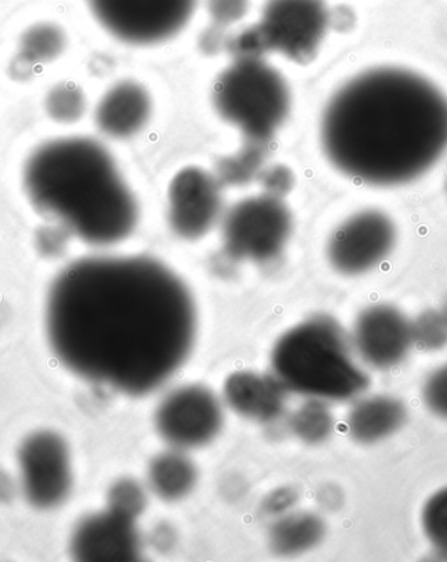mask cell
<instances>
[{"label": "cell", "instance_id": "1", "mask_svg": "<svg viewBox=\"0 0 447 562\" xmlns=\"http://www.w3.org/2000/svg\"><path fill=\"white\" fill-rule=\"evenodd\" d=\"M45 321L67 369L131 396L168 382L192 353L198 329L184 281L145 256L71 262L51 284Z\"/></svg>", "mask_w": 447, "mask_h": 562}, {"label": "cell", "instance_id": "2", "mask_svg": "<svg viewBox=\"0 0 447 562\" xmlns=\"http://www.w3.org/2000/svg\"><path fill=\"white\" fill-rule=\"evenodd\" d=\"M321 144L347 178L371 187L410 184L447 151V97L403 67L363 71L329 100Z\"/></svg>", "mask_w": 447, "mask_h": 562}, {"label": "cell", "instance_id": "3", "mask_svg": "<svg viewBox=\"0 0 447 562\" xmlns=\"http://www.w3.org/2000/svg\"><path fill=\"white\" fill-rule=\"evenodd\" d=\"M23 182L33 206L91 246H113L137 228L138 202L98 140L47 142L25 162Z\"/></svg>", "mask_w": 447, "mask_h": 562}, {"label": "cell", "instance_id": "4", "mask_svg": "<svg viewBox=\"0 0 447 562\" xmlns=\"http://www.w3.org/2000/svg\"><path fill=\"white\" fill-rule=\"evenodd\" d=\"M271 366L288 392L318 401H349L369 385L341 325L328 316L311 317L286 331L275 345Z\"/></svg>", "mask_w": 447, "mask_h": 562}, {"label": "cell", "instance_id": "5", "mask_svg": "<svg viewBox=\"0 0 447 562\" xmlns=\"http://www.w3.org/2000/svg\"><path fill=\"white\" fill-rule=\"evenodd\" d=\"M219 116L239 128L248 144L266 146L287 120L290 93L286 79L261 58H237L213 88Z\"/></svg>", "mask_w": 447, "mask_h": 562}, {"label": "cell", "instance_id": "6", "mask_svg": "<svg viewBox=\"0 0 447 562\" xmlns=\"http://www.w3.org/2000/svg\"><path fill=\"white\" fill-rule=\"evenodd\" d=\"M293 214L277 195H254L229 210L222 223L226 252L236 260L264 262L286 248Z\"/></svg>", "mask_w": 447, "mask_h": 562}, {"label": "cell", "instance_id": "7", "mask_svg": "<svg viewBox=\"0 0 447 562\" xmlns=\"http://www.w3.org/2000/svg\"><path fill=\"white\" fill-rule=\"evenodd\" d=\"M198 0H88L112 36L131 45L164 43L185 29Z\"/></svg>", "mask_w": 447, "mask_h": 562}, {"label": "cell", "instance_id": "8", "mask_svg": "<svg viewBox=\"0 0 447 562\" xmlns=\"http://www.w3.org/2000/svg\"><path fill=\"white\" fill-rule=\"evenodd\" d=\"M329 23L324 0H268L256 31L264 50L307 64L320 49Z\"/></svg>", "mask_w": 447, "mask_h": 562}, {"label": "cell", "instance_id": "9", "mask_svg": "<svg viewBox=\"0 0 447 562\" xmlns=\"http://www.w3.org/2000/svg\"><path fill=\"white\" fill-rule=\"evenodd\" d=\"M397 240V226L388 214L378 209L362 210L331 235L329 261L343 276L367 274L388 259Z\"/></svg>", "mask_w": 447, "mask_h": 562}, {"label": "cell", "instance_id": "10", "mask_svg": "<svg viewBox=\"0 0 447 562\" xmlns=\"http://www.w3.org/2000/svg\"><path fill=\"white\" fill-rule=\"evenodd\" d=\"M222 424L219 398L202 385L174 390L154 413L160 437L177 450L196 449L214 441Z\"/></svg>", "mask_w": 447, "mask_h": 562}, {"label": "cell", "instance_id": "11", "mask_svg": "<svg viewBox=\"0 0 447 562\" xmlns=\"http://www.w3.org/2000/svg\"><path fill=\"white\" fill-rule=\"evenodd\" d=\"M23 493L38 509L65 503L72 486L69 446L53 431H38L25 439L19 451Z\"/></svg>", "mask_w": 447, "mask_h": 562}, {"label": "cell", "instance_id": "12", "mask_svg": "<svg viewBox=\"0 0 447 562\" xmlns=\"http://www.w3.org/2000/svg\"><path fill=\"white\" fill-rule=\"evenodd\" d=\"M168 202L173 232L182 239H200L216 225L221 214L220 182L206 169L184 168L169 187Z\"/></svg>", "mask_w": 447, "mask_h": 562}, {"label": "cell", "instance_id": "13", "mask_svg": "<svg viewBox=\"0 0 447 562\" xmlns=\"http://www.w3.org/2000/svg\"><path fill=\"white\" fill-rule=\"evenodd\" d=\"M352 345L370 368H396L413 348L411 321L391 304H373L357 316Z\"/></svg>", "mask_w": 447, "mask_h": 562}, {"label": "cell", "instance_id": "14", "mask_svg": "<svg viewBox=\"0 0 447 562\" xmlns=\"http://www.w3.org/2000/svg\"><path fill=\"white\" fill-rule=\"evenodd\" d=\"M72 554L80 561L128 562L140 558L135 520L107 509L81 520L72 535Z\"/></svg>", "mask_w": 447, "mask_h": 562}, {"label": "cell", "instance_id": "15", "mask_svg": "<svg viewBox=\"0 0 447 562\" xmlns=\"http://www.w3.org/2000/svg\"><path fill=\"white\" fill-rule=\"evenodd\" d=\"M287 392L275 375L252 371L236 372L224 385V396L230 408L259 423L275 422L283 415Z\"/></svg>", "mask_w": 447, "mask_h": 562}, {"label": "cell", "instance_id": "16", "mask_svg": "<svg viewBox=\"0 0 447 562\" xmlns=\"http://www.w3.org/2000/svg\"><path fill=\"white\" fill-rule=\"evenodd\" d=\"M152 113V101L144 86L121 81L107 91L96 108V124L112 138H130L144 128Z\"/></svg>", "mask_w": 447, "mask_h": 562}, {"label": "cell", "instance_id": "17", "mask_svg": "<svg viewBox=\"0 0 447 562\" xmlns=\"http://www.w3.org/2000/svg\"><path fill=\"white\" fill-rule=\"evenodd\" d=\"M408 416V408L399 398L370 396L352 406L347 429L352 439L358 443H378L401 430Z\"/></svg>", "mask_w": 447, "mask_h": 562}, {"label": "cell", "instance_id": "18", "mask_svg": "<svg viewBox=\"0 0 447 562\" xmlns=\"http://www.w3.org/2000/svg\"><path fill=\"white\" fill-rule=\"evenodd\" d=\"M326 525L311 513H288L271 527V550L284 558L298 557L321 543Z\"/></svg>", "mask_w": 447, "mask_h": 562}, {"label": "cell", "instance_id": "19", "mask_svg": "<svg viewBox=\"0 0 447 562\" xmlns=\"http://www.w3.org/2000/svg\"><path fill=\"white\" fill-rule=\"evenodd\" d=\"M198 471L182 451H169L156 457L148 469L151 491L167 503H175L193 492Z\"/></svg>", "mask_w": 447, "mask_h": 562}, {"label": "cell", "instance_id": "20", "mask_svg": "<svg viewBox=\"0 0 447 562\" xmlns=\"http://www.w3.org/2000/svg\"><path fill=\"white\" fill-rule=\"evenodd\" d=\"M66 45V35L59 25L38 23L20 40V57L30 65L49 64L62 56Z\"/></svg>", "mask_w": 447, "mask_h": 562}, {"label": "cell", "instance_id": "21", "mask_svg": "<svg viewBox=\"0 0 447 562\" xmlns=\"http://www.w3.org/2000/svg\"><path fill=\"white\" fill-rule=\"evenodd\" d=\"M335 419L326 402L309 398L290 418V430L305 443L328 441L333 435Z\"/></svg>", "mask_w": 447, "mask_h": 562}, {"label": "cell", "instance_id": "22", "mask_svg": "<svg viewBox=\"0 0 447 562\" xmlns=\"http://www.w3.org/2000/svg\"><path fill=\"white\" fill-rule=\"evenodd\" d=\"M46 112L59 124H74L85 112L83 91L72 83L58 85L47 93Z\"/></svg>", "mask_w": 447, "mask_h": 562}, {"label": "cell", "instance_id": "23", "mask_svg": "<svg viewBox=\"0 0 447 562\" xmlns=\"http://www.w3.org/2000/svg\"><path fill=\"white\" fill-rule=\"evenodd\" d=\"M422 527L426 540L447 558V486L433 493L422 512Z\"/></svg>", "mask_w": 447, "mask_h": 562}, {"label": "cell", "instance_id": "24", "mask_svg": "<svg viewBox=\"0 0 447 562\" xmlns=\"http://www.w3.org/2000/svg\"><path fill=\"white\" fill-rule=\"evenodd\" d=\"M413 347L425 351L442 350L447 345V322L442 310H425L411 322Z\"/></svg>", "mask_w": 447, "mask_h": 562}, {"label": "cell", "instance_id": "25", "mask_svg": "<svg viewBox=\"0 0 447 562\" xmlns=\"http://www.w3.org/2000/svg\"><path fill=\"white\" fill-rule=\"evenodd\" d=\"M147 494L139 483L131 479L119 480L107 496V509L126 518L137 520L146 510Z\"/></svg>", "mask_w": 447, "mask_h": 562}, {"label": "cell", "instance_id": "26", "mask_svg": "<svg viewBox=\"0 0 447 562\" xmlns=\"http://www.w3.org/2000/svg\"><path fill=\"white\" fill-rule=\"evenodd\" d=\"M423 398L433 415L447 419V363L426 378Z\"/></svg>", "mask_w": 447, "mask_h": 562}, {"label": "cell", "instance_id": "27", "mask_svg": "<svg viewBox=\"0 0 447 562\" xmlns=\"http://www.w3.org/2000/svg\"><path fill=\"white\" fill-rule=\"evenodd\" d=\"M249 0H208V12L216 25L226 29L245 18Z\"/></svg>", "mask_w": 447, "mask_h": 562}, {"label": "cell", "instance_id": "28", "mask_svg": "<svg viewBox=\"0 0 447 562\" xmlns=\"http://www.w3.org/2000/svg\"><path fill=\"white\" fill-rule=\"evenodd\" d=\"M297 498L296 492L289 490V487H283V490L271 493L266 501H264V510L270 516L279 518L293 509Z\"/></svg>", "mask_w": 447, "mask_h": 562}, {"label": "cell", "instance_id": "29", "mask_svg": "<svg viewBox=\"0 0 447 562\" xmlns=\"http://www.w3.org/2000/svg\"><path fill=\"white\" fill-rule=\"evenodd\" d=\"M293 184V176L284 167L271 169L267 178H264V186H267L270 191L273 192L271 194L277 195V198H279L280 193H287Z\"/></svg>", "mask_w": 447, "mask_h": 562}, {"label": "cell", "instance_id": "30", "mask_svg": "<svg viewBox=\"0 0 447 562\" xmlns=\"http://www.w3.org/2000/svg\"><path fill=\"white\" fill-rule=\"evenodd\" d=\"M439 310H442V313H443V315L445 316V319H446V322H447V296L445 297V301H444V303H443V307H442V308H439Z\"/></svg>", "mask_w": 447, "mask_h": 562}, {"label": "cell", "instance_id": "31", "mask_svg": "<svg viewBox=\"0 0 447 562\" xmlns=\"http://www.w3.org/2000/svg\"><path fill=\"white\" fill-rule=\"evenodd\" d=\"M446 191H447V179H446Z\"/></svg>", "mask_w": 447, "mask_h": 562}]
</instances>
